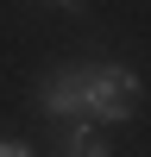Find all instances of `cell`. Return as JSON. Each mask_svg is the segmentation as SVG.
<instances>
[{"label":"cell","mask_w":151,"mask_h":157,"mask_svg":"<svg viewBox=\"0 0 151 157\" xmlns=\"http://www.w3.org/2000/svg\"><path fill=\"white\" fill-rule=\"evenodd\" d=\"M138 101H145V82L132 69H120V63H82V120L120 126V120L138 113Z\"/></svg>","instance_id":"1"},{"label":"cell","mask_w":151,"mask_h":157,"mask_svg":"<svg viewBox=\"0 0 151 157\" xmlns=\"http://www.w3.org/2000/svg\"><path fill=\"white\" fill-rule=\"evenodd\" d=\"M38 113H44V120H76V113H82V63L50 69L44 82H38Z\"/></svg>","instance_id":"2"},{"label":"cell","mask_w":151,"mask_h":157,"mask_svg":"<svg viewBox=\"0 0 151 157\" xmlns=\"http://www.w3.org/2000/svg\"><path fill=\"white\" fill-rule=\"evenodd\" d=\"M0 157H38V151L25 145V138H0Z\"/></svg>","instance_id":"3"},{"label":"cell","mask_w":151,"mask_h":157,"mask_svg":"<svg viewBox=\"0 0 151 157\" xmlns=\"http://www.w3.org/2000/svg\"><path fill=\"white\" fill-rule=\"evenodd\" d=\"M57 6H76V0H57Z\"/></svg>","instance_id":"4"}]
</instances>
